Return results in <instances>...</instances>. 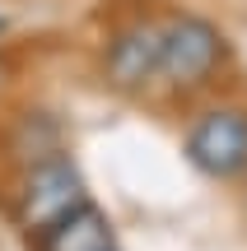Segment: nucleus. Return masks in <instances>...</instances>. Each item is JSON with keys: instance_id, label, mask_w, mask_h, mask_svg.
Listing matches in <instances>:
<instances>
[{"instance_id": "obj_1", "label": "nucleus", "mask_w": 247, "mask_h": 251, "mask_svg": "<svg viewBox=\"0 0 247 251\" xmlns=\"http://www.w3.org/2000/svg\"><path fill=\"white\" fill-rule=\"evenodd\" d=\"M229 56V37L201 14H168L164 19V70L159 79H168V89L192 93L201 84L215 79V70Z\"/></svg>"}, {"instance_id": "obj_2", "label": "nucleus", "mask_w": 247, "mask_h": 251, "mask_svg": "<svg viewBox=\"0 0 247 251\" xmlns=\"http://www.w3.org/2000/svg\"><path fill=\"white\" fill-rule=\"evenodd\" d=\"M89 191H84V177L65 153H42V158L28 163L24 181L14 191V219L24 233H42L56 219H65L75 205H84Z\"/></svg>"}, {"instance_id": "obj_3", "label": "nucleus", "mask_w": 247, "mask_h": 251, "mask_svg": "<svg viewBox=\"0 0 247 251\" xmlns=\"http://www.w3.org/2000/svg\"><path fill=\"white\" fill-rule=\"evenodd\" d=\"M187 163L205 177H243L247 172V112L243 107H210L187 130Z\"/></svg>"}, {"instance_id": "obj_4", "label": "nucleus", "mask_w": 247, "mask_h": 251, "mask_svg": "<svg viewBox=\"0 0 247 251\" xmlns=\"http://www.w3.org/2000/svg\"><path fill=\"white\" fill-rule=\"evenodd\" d=\"M159 70H164V24L159 19H131L126 28L108 37L103 75L112 89L140 93L149 79H159Z\"/></svg>"}, {"instance_id": "obj_5", "label": "nucleus", "mask_w": 247, "mask_h": 251, "mask_svg": "<svg viewBox=\"0 0 247 251\" xmlns=\"http://www.w3.org/2000/svg\"><path fill=\"white\" fill-rule=\"evenodd\" d=\"M37 251H117V237H112V224L93 200L75 205L65 219H56L52 228L33 237Z\"/></svg>"}, {"instance_id": "obj_6", "label": "nucleus", "mask_w": 247, "mask_h": 251, "mask_svg": "<svg viewBox=\"0 0 247 251\" xmlns=\"http://www.w3.org/2000/svg\"><path fill=\"white\" fill-rule=\"evenodd\" d=\"M0 28H5V19H0Z\"/></svg>"}]
</instances>
